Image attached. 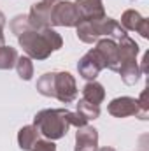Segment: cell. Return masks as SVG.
I'll list each match as a JSON object with an SVG mask.
<instances>
[{
  "label": "cell",
  "mask_w": 149,
  "mask_h": 151,
  "mask_svg": "<svg viewBox=\"0 0 149 151\" xmlns=\"http://www.w3.org/2000/svg\"><path fill=\"white\" fill-rule=\"evenodd\" d=\"M39 141V132L34 125H27L23 128H19L18 132V146L21 151H32V148L35 146V142Z\"/></svg>",
  "instance_id": "5bb4252c"
},
{
  "label": "cell",
  "mask_w": 149,
  "mask_h": 151,
  "mask_svg": "<svg viewBox=\"0 0 149 151\" xmlns=\"http://www.w3.org/2000/svg\"><path fill=\"white\" fill-rule=\"evenodd\" d=\"M105 69V63L100 56V53L97 51V47L90 49L79 62H77V72L82 79L86 81H95L97 76Z\"/></svg>",
  "instance_id": "8992f818"
},
{
  "label": "cell",
  "mask_w": 149,
  "mask_h": 151,
  "mask_svg": "<svg viewBox=\"0 0 149 151\" xmlns=\"http://www.w3.org/2000/svg\"><path fill=\"white\" fill-rule=\"evenodd\" d=\"M84 125H88V119L82 116L81 113H72L70 111V127H75V128H81V127H84Z\"/></svg>",
  "instance_id": "44dd1931"
},
{
  "label": "cell",
  "mask_w": 149,
  "mask_h": 151,
  "mask_svg": "<svg viewBox=\"0 0 149 151\" xmlns=\"http://www.w3.org/2000/svg\"><path fill=\"white\" fill-rule=\"evenodd\" d=\"M77 113H81L88 121L90 119H97L100 116V106L91 104V102H88L84 99H79V102H77Z\"/></svg>",
  "instance_id": "d6986e66"
},
{
  "label": "cell",
  "mask_w": 149,
  "mask_h": 151,
  "mask_svg": "<svg viewBox=\"0 0 149 151\" xmlns=\"http://www.w3.org/2000/svg\"><path fill=\"white\" fill-rule=\"evenodd\" d=\"M42 2H47V4H56L58 0H42Z\"/></svg>",
  "instance_id": "484cf974"
},
{
  "label": "cell",
  "mask_w": 149,
  "mask_h": 151,
  "mask_svg": "<svg viewBox=\"0 0 149 151\" xmlns=\"http://www.w3.org/2000/svg\"><path fill=\"white\" fill-rule=\"evenodd\" d=\"M34 127L47 141H58L67 135L70 128V111L69 109H42L34 116Z\"/></svg>",
  "instance_id": "3957f363"
},
{
  "label": "cell",
  "mask_w": 149,
  "mask_h": 151,
  "mask_svg": "<svg viewBox=\"0 0 149 151\" xmlns=\"http://www.w3.org/2000/svg\"><path fill=\"white\" fill-rule=\"evenodd\" d=\"M18 42L27 53V56L34 60H47L53 51L63 47L62 35L53 28H44V30L30 28L21 35H18Z\"/></svg>",
  "instance_id": "6da1fadb"
},
{
  "label": "cell",
  "mask_w": 149,
  "mask_h": 151,
  "mask_svg": "<svg viewBox=\"0 0 149 151\" xmlns=\"http://www.w3.org/2000/svg\"><path fill=\"white\" fill-rule=\"evenodd\" d=\"M51 7H53V4H47V2H42V0L35 5H32L30 12L27 14L28 25H30L32 30L51 28Z\"/></svg>",
  "instance_id": "ba28073f"
},
{
  "label": "cell",
  "mask_w": 149,
  "mask_h": 151,
  "mask_svg": "<svg viewBox=\"0 0 149 151\" xmlns=\"http://www.w3.org/2000/svg\"><path fill=\"white\" fill-rule=\"evenodd\" d=\"M117 42V51H119V62L123 63H130V62H137V55H139V44L130 37L128 34L123 35L121 39L116 40Z\"/></svg>",
  "instance_id": "4fadbf2b"
},
{
  "label": "cell",
  "mask_w": 149,
  "mask_h": 151,
  "mask_svg": "<svg viewBox=\"0 0 149 151\" xmlns=\"http://www.w3.org/2000/svg\"><path fill=\"white\" fill-rule=\"evenodd\" d=\"M98 150V130L95 127L84 125L75 132L74 151H97Z\"/></svg>",
  "instance_id": "8fae6325"
},
{
  "label": "cell",
  "mask_w": 149,
  "mask_h": 151,
  "mask_svg": "<svg viewBox=\"0 0 149 151\" xmlns=\"http://www.w3.org/2000/svg\"><path fill=\"white\" fill-rule=\"evenodd\" d=\"M75 34L77 39L84 44H93L100 39H112L117 40L123 35H126V30L109 16L102 18V19H95V21H79V25L75 27Z\"/></svg>",
  "instance_id": "277c9868"
},
{
  "label": "cell",
  "mask_w": 149,
  "mask_h": 151,
  "mask_svg": "<svg viewBox=\"0 0 149 151\" xmlns=\"http://www.w3.org/2000/svg\"><path fill=\"white\" fill-rule=\"evenodd\" d=\"M125 30H132L140 34V37L148 39L149 37V23L148 19L135 9H128L121 14V23H119Z\"/></svg>",
  "instance_id": "30bf717a"
},
{
  "label": "cell",
  "mask_w": 149,
  "mask_h": 151,
  "mask_svg": "<svg viewBox=\"0 0 149 151\" xmlns=\"http://www.w3.org/2000/svg\"><path fill=\"white\" fill-rule=\"evenodd\" d=\"M14 67H16L18 76L23 81H30L34 77V63H32V58H28V56H18V62H16Z\"/></svg>",
  "instance_id": "ac0fdd59"
},
{
  "label": "cell",
  "mask_w": 149,
  "mask_h": 151,
  "mask_svg": "<svg viewBox=\"0 0 149 151\" xmlns=\"http://www.w3.org/2000/svg\"><path fill=\"white\" fill-rule=\"evenodd\" d=\"M107 111L114 118H126V116H139L140 119H148L146 114H142L137 99L133 97H117L109 102Z\"/></svg>",
  "instance_id": "52a82bcc"
},
{
  "label": "cell",
  "mask_w": 149,
  "mask_h": 151,
  "mask_svg": "<svg viewBox=\"0 0 149 151\" xmlns=\"http://www.w3.org/2000/svg\"><path fill=\"white\" fill-rule=\"evenodd\" d=\"M97 151H116L114 148H109V146H105V148H100V150H97Z\"/></svg>",
  "instance_id": "d4e9b609"
},
{
  "label": "cell",
  "mask_w": 149,
  "mask_h": 151,
  "mask_svg": "<svg viewBox=\"0 0 149 151\" xmlns=\"http://www.w3.org/2000/svg\"><path fill=\"white\" fill-rule=\"evenodd\" d=\"M81 21L74 2L58 0L51 7V27H77Z\"/></svg>",
  "instance_id": "5b68a950"
},
{
  "label": "cell",
  "mask_w": 149,
  "mask_h": 151,
  "mask_svg": "<svg viewBox=\"0 0 149 151\" xmlns=\"http://www.w3.org/2000/svg\"><path fill=\"white\" fill-rule=\"evenodd\" d=\"M117 74L121 76V79H123L125 84L132 86V84H135V83L140 79L142 70H140V67H139L137 62H130V63H123V65L119 67Z\"/></svg>",
  "instance_id": "2e32d148"
},
{
  "label": "cell",
  "mask_w": 149,
  "mask_h": 151,
  "mask_svg": "<svg viewBox=\"0 0 149 151\" xmlns=\"http://www.w3.org/2000/svg\"><path fill=\"white\" fill-rule=\"evenodd\" d=\"M18 62V51L12 46H0V70H11Z\"/></svg>",
  "instance_id": "e0dca14e"
},
{
  "label": "cell",
  "mask_w": 149,
  "mask_h": 151,
  "mask_svg": "<svg viewBox=\"0 0 149 151\" xmlns=\"http://www.w3.org/2000/svg\"><path fill=\"white\" fill-rule=\"evenodd\" d=\"M32 151H56V146L53 141H37L35 146L32 148Z\"/></svg>",
  "instance_id": "7402d4cb"
},
{
  "label": "cell",
  "mask_w": 149,
  "mask_h": 151,
  "mask_svg": "<svg viewBox=\"0 0 149 151\" xmlns=\"http://www.w3.org/2000/svg\"><path fill=\"white\" fill-rule=\"evenodd\" d=\"M95 47L100 53V56H102V60L105 63V69H109L112 72H117L119 67H121L117 42L112 40V39H100V40H97V46Z\"/></svg>",
  "instance_id": "9c48e42d"
},
{
  "label": "cell",
  "mask_w": 149,
  "mask_h": 151,
  "mask_svg": "<svg viewBox=\"0 0 149 151\" xmlns=\"http://www.w3.org/2000/svg\"><path fill=\"white\" fill-rule=\"evenodd\" d=\"M74 4L79 11L81 21H95L107 16L102 0H75Z\"/></svg>",
  "instance_id": "7c38bea8"
},
{
  "label": "cell",
  "mask_w": 149,
  "mask_h": 151,
  "mask_svg": "<svg viewBox=\"0 0 149 151\" xmlns=\"http://www.w3.org/2000/svg\"><path fill=\"white\" fill-rule=\"evenodd\" d=\"M4 27H5V16L0 11V46L5 44V35H4Z\"/></svg>",
  "instance_id": "cb8c5ba5"
},
{
  "label": "cell",
  "mask_w": 149,
  "mask_h": 151,
  "mask_svg": "<svg viewBox=\"0 0 149 151\" xmlns=\"http://www.w3.org/2000/svg\"><path fill=\"white\" fill-rule=\"evenodd\" d=\"M137 102H139V107H140V111H142V114H146V116H148V111H149V102H148V88H144V90H142V93H140V97L137 99Z\"/></svg>",
  "instance_id": "603a6c76"
},
{
  "label": "cell",
  "mask_w": 149,
  "mask_h": 151,
  "mask_svg": "<svg viewBox=\"0 0 149 151\" xmlns=\"http://www.w3.org/2000/svg\"><path fill=\"white\" fill-rule=\"evenodd\" d=\"M11 30H12V34H14L16 37L21 35L23 32L30 30V25H28V18H27V14H18V16H14L12 21H11Z\"/></svg>",
  "instance_id": "ffe728a7"
},
{
  "label": "cell",
  "mask_w": 149,
  "mask_h": 151,
  "mask_svg": "<svg viewBox=\"0 0 149 151\" xmlns=\"http://www.w3.org/2000/svg\"><path fill=\"white\" fill-rule=\"evenodd\" d=\"M81 99H84V100H88V102H91V104L100 106V104L104 102V99H105V90H104V86H102L100 83H97V81H88V83L84 84V88H82V97H81Z\"/></svg>",
  "instance_id": "9a60e30c"
},
{
  "label": "cell",
  "mask_w": 149,
  "mask_h": 151,
  "mask_svg": "<svg viewBox=\"0 0 149 151\" xmlns=\"http://www.w3.org/2000/svg\"><path fill=\"white\" fill-rule=\"evenodd\" d=\"M37 91L44 97L58 99L62 104H72L77 99L75 77L70 72H46L37 79Z\"/></svg>",
  "instance_id": "7a4b0ae2"
}]
</instances>
